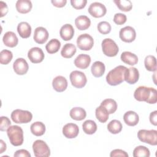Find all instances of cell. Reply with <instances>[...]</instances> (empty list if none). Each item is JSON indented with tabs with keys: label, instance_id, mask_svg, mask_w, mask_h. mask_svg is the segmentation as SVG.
I'll return each mask as SVG.
<instances>
[{
	"label": "cell",
	"instance_id": "35",
	"mask_svg": "<svg viewBox=\"0 0 157 157\" xmlns=\"http://www.w3.org/2000/svg\"><path fill=\"white\" fill-rule=\"evenodd\" d=\"M145 67L148 71H156V60L153 55H148L144 60Z\"/></svg>",
	"mask_w": 157,
	"mask_h": 157
},
{
	"label": "cell",
	"instance_id": "24",
	"mask_svg": "<svg viewBox=\"0 0 157 157\" xmlns=\"http://www.w3.org/2000/svg\"><path fill=\"white\" fill-rule=\"evenodd\" d=\"M75 24L79 30H86L90 26L91 20L87 16L80 15L75 18Z\"/></svg>",
	"mask_w": 157,
	"mask_h": 157
},
{
	"label": "cell",
	"instance_id": "28",
	"mask_svg": "<svg viewBox=\"0 0 157 157\" xmlns=\"http://www.w3.org/2000/svg\"><path fill=\"white\" fill-rule=\"evenodd\" d=\"M76 50V47L74 44L71 43L66 44L61 49V55L63 58H71L75 55Z\"/></svg>",
	"mask_w": 157,
	"mask_h": 157
},
{
	"label": "cell",
	"instance_id": "8",
	"mask_svg": "<svg viewBox=\"0 0 157 157\" xmlns=\"http://www.w3.org/2000/svg\"><path fill=\"white\" fill-rule=\"evenodd\" d=\"M71 84L77 88H82L85 86L87 82V78L85 74L78 71L71 72L69 75Z\"/></svg>",
	"mask_w": 157,
	"mask_h": 157
},
{
	"label": "cell",
	"instance_id": "18",
	"mask_svg": "<svg viewBox=\"0 0 157 157\" xmlns=\"http://www.w3.org/2000/svg\"><path fill=\"white\" fill-rule=\"evenodd\" d=\"M91 63V57L88 55L80 54L74 59L75 66L82 69H86Z\"/></svg>",
	"mask_w": 157,
	"mask_h": 157
},
{
	"label": "cell",
	"instance_id": "4",
	"mask_svg": "<svg viewBox=\"0 0 157 157\" xmlns=\"http://www.w3.org/2000/svg\"><path fill=\"white\" fill-rule=\"evenodd\" d=\"M137 137L144 143L151 145H157V131L155 129H140L137 132Z\"/></svg>",
	"mask_w": 157,
	"mask_h": 157
},
{
	"label": "cell",
	"instance_id": "25",
	"mask_svg": "<svg viewBox=\"0 0 157 157\" xmlns=\"http://www.w3.org/2000/svg\"><path fill=\"white\" fill-rule=\"evenodd\" d=\"M121 61L129 65L134 66L138 63V57L136 55L130 52H124L121 54Z\"/></svg>",
	"mask_w": 157,
	"mask_h": 157
},
{
	"label": "cell",
	"instance_id": "10",
	"mask_svg": "<svg viewBox=\"0 0 157 157\" xmlns=\"http://www.w3.org/2000/svg\"><path fill=\"white\" fill-rule=\"evenodd\" d=\"M88 11L92 17L94 18H100L105 15L107 9L103 4L94 2L90 5Z\"/></svg>",
	"mask_w": 157,
	"mask_h": 157
},
{
	"label": "cell",
	"instance_id": "22",
	"mask_svg": "<svg viewBox=\"0 0 157 157\" xmlns=\"http://www.w3.org/2000/svg\"><path fill=\"white\" fill-rule=\"evenodd\" d=\"M17 10L20 13L29 12L33 7V4L29 0H18L15 4Z\"/></svg>",
	"mask_w": 157,
	"mask_h": 157
},
{
	"label": "cell",
	"instance_id": "44",
	"mask_svg": "<svg viewBox=\"0 0 157 157\" xmlns=\"http://www.w3.org/2000/svg\"><path fill=\"white\" fill-rule=\"evenodd\" d=\"M14 157H31V154L25 149H20L15 151Z\"/></svg>",
	"mask_w": 157,
	"mask_h": 157
},
{
	"label": "cell",
	"instance_id": "6",
	"mask_svg": "<svg viewBox=\"0 0 157 157\" xmlns=\"http://www.w3.org/2000/svg\"><path fill=\"white\" fill-rule=\"evenodd\" d=\"M102 50L103 53L109 57L116 56L119 51V48L114 40L110 38H105L102 42Z\"/></svg>",
	"mask_w": 157,
	"mask_h": 157
},
{
	"label": "cell",
	"instance_id": "41",
	"mask_svg": "<svg viewBox=\"0 0 157 157\" xmlns=\"http://www.w3.org/2000/svg\"><path fill=\"white\" fill-rule=\"evenodd\" d=\"M11 124V122L8 117L2 116L1 117V123H0V130L1 131H7V129Z\"/></svg>",
	"mask_w": 157,
	"mask_h": 157
},
{
	"label": "cell",
	"instance_id": "40",
	"mask_svg": "<svg viewBox=\"0 0 157 157\" xmlns=\"http://www.w3.org/2000/svg\"><path fill=\"white\" fill-rule=\"evenodd\" d=\"M127 18L126 15L121 13H115L113 17V21L115 24L118 25H121L125 23L126 21Z\"/></svg>",
	"mask_w": 157,
	"mask_h": 157
},
{
	"label": "cell",
	"instance_id": "12",
	"mask_svg": "<svg viewBox=\"0 0 157 157\" xmlns=\"http://www.w3.org/2000/svg\"><path fill=\"white\" fill-rule=\"evenodd\" d=\"M44 53L39 47H33L28 52V57L33 63H41L44 59Z\"/></svg>",
	"mask_w": 157,
	"mask_h": 157
},
{
	"label": "cell",
	"instance_id": "15",
	"mask_svg": "<svg viewBox=\"0 0 157 157\" xmlns=\"http://www.w3.org/2000/svg\"><path fill=\"white\" fill-rule=\"evenodd\" d=\"M33 38L36 43L43 44L48 38V33L45 28L42 26L37 27L34 30Z\"/></svg>",
	"mask_w": 157,
	"mask_h": 157
},
{
	"label": "cell",
	"instance_id": "2",
	"mask_svg": "<svg viewBox=\"0 0 157 157\" xmlns=\"http://www.w3.org/2000/svg\"><path fill=\"white\" fill-rule=\"evenodd\" d=\"M127 67L124 66H118L110 71L106 75L107 83L112 86H116L124 80V74Z\"/></svg>",
	"mask_w": 157,
	"mask_h": 157
},
{
	"label": "cell",
	"instance_id": "39",
	"mask_svg": "<svg viewBox=\"0 0 157 157\" xmlns=\"http://www.w3.org/2000/svg\"><path fill=\"white\" fill-rule=\"evenodd\" d=\"M97 28L101 34H107L111 31V25L107 21H101L98 23Z\"/></svg>",
	"mask_w": 157,
	"mask_h": 157
},
{
	"label": "cell",
	"instance_id": "3",
	"mask_svg": "<svg viewBox=\"0 0 157 157\" xmlns=\"http://www.w3.org/2000/svg\"><path fill=\"white\" fill-rule=\"evenodd\" d=\"M10 142L13 146H20L23 143V131L21 127L17 125L10 126L7 130Z\"/></svg>",
	"mask_w": 157,
	"mask_h": 157
},
{
	"label": "cell",
	"instance_id": "23",
	"mask_svg": "<svg viewBox=\"0 0 157 157\" xmlns=\"http://www.w3.org/2000/svg\"><path fill=\"white\" fill-rule=\"evenodd\" d=\"M17 31L21 37L26 39L31 36V27L28 23L22 21L18 25Z\"/></svg>",
	"mask_w": 157,
	"mask_h": 157
},
{
	"label": "cell",
	"instance_id": "16",
	"mask_svg": "<svg viewBox=\"0 0 157 157\" xmlns=\"http://www.w3.org/2000/svg\"><path fill=\"white\" fill-rule=\"evenodd\" d=\"M139 78V72L137 69L134 67L127 68L124 74V80L129 84H134Z\"/></svg>",
	"mask_w": 157,
	"mask_h": 157
},
{
	"label": "cell",
	"instance_id": "38",
	"mask_svg": "<svg viewBox=\"0 0 157 157\" xmlns=\"http://www.w3.org/2000/svg\"><path fill=\"white\" fill-rule=\"evenodd\" d=\"M13 58V54L11 51L3 50L0 52V63L1 64H9Z\"/></svg>",
	"mask_w": 157,
	"mask_h": 157
},
{
	"label": "cell",
	"instance_id": "21",
	"mask_svg": "<svg viewBox=\"0 0 157 157\" xmlns=\"http://www.w3.org/2000/svg\"><path fill=\"white\" fill-rule=\"evenodd\" d=\"M123 120L124 123L130 126H136L139 121L138 114L132 110L126 112L123 115Z\"/></svg>",
	"mask_w": 157,
	"mask_h": 157
},
{
	"label": "cell",
	"instance_id": "37",
	"mask_svg": "<svg viewBox=\"0 0 157 157\" xmlns=\"http://www.w3.org/2000/svg\"><path fill=\"white\" fill-rule=\"evenodd\" d=\"M150 155L149 149L142 145H139L136 147L133 150V156L134 157H140V156H145L149 157Z\"/></svg>",
	"mask_w": 157,
	"mask_h": 157
},
{
	"label": "cell",
	"instance_id": "29",
	"mask_svg": "<svg viewBox=\"0 0 157 157\" xmlns=\"http://www.w3.org/2000/svg\"><path fill=\"white\" fill-rule=\"evenodd\" d=\"M30 129L33 135L36 136H40L45 132V126L42 122L36 121L31 125Z\"/></svg>",
	"mask_w": 157,
	"mask_h": 157
},
{
	"label": "cell",
	"instance_id": "42",
	"mask_svg": "<svg viewBox=\"0 0 157 157\" xmlns=\"http://www.w3.org/2000/svg\"><path fill=\"white\" fill-rule=\"evenodd\" d=\"M87 3L86 0H71V6L75 9H82L84 8Z\"/></svg>",
	"mask_w": 157,
	"mask_h": 157
},
{
	"label": "cell",
	"instance_id": "20",
	"mask_svg": "<svg viewBox=\"0 0 157 157\" xmlns=\"http://www.w3.org/2000/svg\"><path fill=\"white\" fill-rule=\"evenodd\" d=\"M59 34L64 40H70L74 36V29L71 24H65L61 28Z\"/></svg>",
	"mask_w": 157,
	"mask_h": 157
},
{
	"label": "cell",
	"instance_id": "31",
	"mask_svg": "<svg viewBox=\"0 0 157 157\" xmlns=\"http://www.w3.org/2000/svg\"><path fill=\"white\" fill-rule=\"evenodd\" d=\"M101 105L104 107L109 114H112L115 112L117 109V104L116 101L112 99H105L101 103Z\"/></svg>",
	"mask_w": 157,
	"mask_h": 157
},
{
	"label": "cell",
	"instance_id": "14",
	"mask_svg": "<svg viewBox=\"0 0 157 157\" xmlns=\"http://www.w3.org/2000/svg\"><path fill=\"white\" fill-rule=\"evenodd\" d=\"M78 126L75 123H67L63 128V134L67 139H73L76 137L78 136Z\"/></svg>",
	"mask_w": 157,
	"mask_h": 157
},
{
	"label": "cell",
	"instance_id": "36",
	"mask_svg": "<svg viewBox=\"0 0 157 157\" xmlns=\"http://www.w3.org/2000/svg\"><path fill=\"white\" fill-rule=\"evenodd\" d=\"M117 7L121 11L129 12L132 8V4L129 0H114Z\"/></svg>",
	"mask_w": 157,
	"mask_h": 157
},
{
	"label": "cell",
	"instance_id": "26",
	"mask_svg": "<svg viewBox=\"0 0 157 157\" xmlns=\"http://www.w3.org/2000/svg\"><path fill=\"white\" fill-rule=\"evenodd\" d=\"M91 71L93 75L95 77H100L103 75L105 71L104 64L99 61H95L91 66Z\"/></svg>",
	"mask_w": 157,
	"mask_h": 157
},
{
	"label": "cell",
	"instance_id": "13",
	"mask_svg": "<svg viewBox=\"0 0 157 157\" xmlns=\"http://www.w3.org/2000/svg\"><path fill=\"white\" fill-rule=\"evenodd\" d=\"M14 72L18 75H24L28 71L29 66L27 61L23 58H17L13 64Z\"/></svg>",
	"mask_w": 157,
	"mask_h": 157
},
{
	"label": "cell",
	"instance_id": "19",
	"mask_svg": "<svg viewBox=\"0 0 157 157\" xmlns=\"http://www.w3.org/2000/svg\"><path fill=\"white\" fill-rule=\"evenodd\" d=\"M2 41L7 47L13 48L17 45L18 39L13 32L7 31L4 34L2 37Z\"/></svg>",
	"mask_w": 157,
	"mask_h": 157
},
{
	"label": "cell",
	"instance_id": "43",
	"mask_svg": "<svg viewBox=\"0 0 157 157\" xmlns=\"http://www.w3.org/2000/svg\"><path fill=\"white\" fill-rule=\"evenodd\" d=\"M110 157L115 156H123V157H128V154L124 150L121 149H115L110 152Z\"/></svg>",
	"mask_w": 157,
	"mask_h": 157
},
{
	"label": "cell",
	"instance_id": "45",
	"mask_svg": "<svg viewBox=\"0 0 157 157\" xmlns=\"http://www.w3.org/2000/svg\"><path fill=\"white\" fill-rule=\"evenodd\" d=\"M0 10H1V17L6 15L8 12V7L6 2L3 1L0 2Z\"/></svg>",
	"mask_w": 157,
	"mask_h": 157
},
{
	"label": "cell",
	"instance_id": "34",
	"mask_svg": "<svg viewBox=\"0 0 157 157\" xmlns=\"http://www.w3.org/2000/svg\"><path fill=\"white\" fill-rule=\"evenodd\" d=\"M107 129L112 134H118L122 130L121 123L118 120H113L107 124Z\"/></svg>",
	"mask_w": 157,
	"mask_h": 157
},
{
	"label": "cell",
	"instance_id": "1",
	"mask_svg": "<svg viewBox=\"0 0 157 157\" xmlns=\"http://www.w3.org/2000/svg\"><path fill=\"white\" fill-rule=\"evenodd\" d=\"M134 97L138 101L155 104L157 102V91L154 88L140 86L135 90Z\"/></svg>",
	"mask_w": 157,
	"mask_h": 157
},
{
	"label": "cell",
	"instance_id": "46",
	"mask_svg": "<svg viewBox=\"0 0 157 157\" xmlns=\"http://www.w3.org/2000/svg\"><path fill=\"white\" fill-rule=\"evenodd\" d=\"M51 2L54 6L56 7H63L66 5L67 1L66 0H52Z\"/></svg>",
	"mask_w": 157,
	"mask_h": 157
},
{
	"label": "cell",
	"instance_id": "27",
	"mask_svg": "<svg viewBox=\"0 0 157 157\" xmlns=\"http://www.w3.org/2000/svg\"><path fill=\"white\" fill-rule=\"evenodd\" d=\"M69 115L73 120L77 121H81L85 118L86 116V113L85 109H83V108L75 107L72 108L70 110Z\"/></svg>",
	"mask_w": 157,
	"mask_h": 157
},
{
	"label": "cell",
	"instance_id": "48",
	"mask_svg": "<svg viewBox=\"0 0 157 157\" xmlns=\"http://www.w3.org/2000/svg\"><path fill=\"white\" fill-rule=\"evenodd\" d=\"M0 144H1V148H0V153H2L4 151L6 150L7 146L6 143L2 140H0Z\"/></svg>",
	"mask_w": 157,
	"mask_h": 157
},
{
	"label": "cell",
	"instance_id": "32",
	"mask_svg": "<svg viewBox=\"0 0 157 157\" xmlns=\"http://www.w3.org/2000/svg\"><path fill=\"white\" fill-rule=\"evenodd\" d=\"M82 128L84 132L86 134H93L97 130L96 123L91 120H86L82 124Z\"/></svg>",
	"mask_w": 157,
	"mask_h": 157
},
{
	"label": "cell",
	"instance_id": "33",
	"mask_svg": "<svg viewBox=\"0 0 157 157\" xmlns=\"http://www.w3.org/2000/svg\"><path fill=\"white\" fill-rule=\"evenodd\" d=\"M95 115L96 118L101 123H105L109 119V113L107 110L100 105V106L98 107L96 109Z\"/></svg>",
	"mask_w": 157,
	"mask_h": 157
},
{
	"label": "cell",
	"instance_id": "11",
	"mask_svg": "<svg viewBox=\"0 0 157 157\" xmlns=\"http://www.w3.org/2000/svg\"><path fill=\"white\" fill-rule=\"evenodd\" d=\"M119 36L122 41L129 43L135 40L136 37V33L132 27L128 26L120 29L119 32Z\"/></svg>",
	"mask_w": 157,
	"mask_h": 157
},
{
	"label": "cell",
	"instance_id": "30",
	"mask_svg": "<svg viewBox=\"0 0 157 157\" xmlns=\"http://www.w3.org/2000/svg\"><path fill=\"white\" fill-rule=\"evenodd\" d=\"M61 47V42L57 39H51L46 45L45 49L49 54H54L58 52Z\"/></svg>",
	"mask_w": 157,
	"mask_h": 157
},
{
	"label": "cell",
	"instance_id": "5",
	"mask_svg": "<svg viewBox=\"0 0 157 157\" xmlns=\"http://www.w3.org/2000/svg\"><path fill=\"white\" fill-rule=\"evenodd\" d=\"M11 118L16 123H28L32 120L33 115L29 111L16 109L12 112Z\"/></svg>",
	"mask_w": 157,
	"mask_h": 157
},
{
	"label": "cell",
	"instance_id": "9",
	"mask_svg": "<svg viewBox=\"0 0 157 157\" xmlns=\"http://www.w3.org/2000/svg\"><path fill=\"white\" fill-rule=\"evenodd\" d=\"M77 45L81 50H90L94 45L93 38L88 34H82L77 37Z\"/></svg>",
	"mask_w": 157,
	"mask_h": 157
},
{
	"label": "cell",
	"instance_id": "47",
	"mask_svg": "<svg viewBox=\"0 0 157 157\" xmlns=\"http://www.w3.org/2000/svg\"><path fill=\"white\" fill-rule=\"evenodd\" d=\"M150 121L154 126L157 125V111L155 110L150 114Z\"/></svg>",
	"mask_w": 157,
	"mask_h": 157
},
{
	"label": "cell",
	"instance_id": "17",
	"mask_svg": "<svg viewBox=\"0 0 157 157\" xmlns=\"http://www.w3.org/2000/svg\"><path fill=\"white\" fill-rule=\"evenodd\" d=\"M53 89L57 92H63L67 87V81L66 78L61 75L55 77L52 81Z\"/></svg>",
	"mask_w": 157,
	"mask_h": 157
},
{
	"label": "cell",
	"instance_id": "7",
	"mask_svg": "<svg viewBox=\"0 0 157 157\" xmlns=\"http://www.w3.org/2000/svg\"><path fill=\"white\" fill-rule=\"evenodd\" d=\"M33 150L36 157H48L50 150L48 145L42 140H36L33 144Z\"/></svg>",
	"mask_w": 157,
	"mask_h": 157
}]
</instances>
